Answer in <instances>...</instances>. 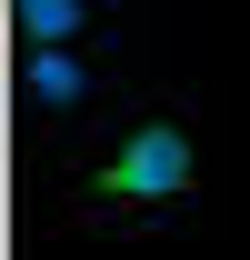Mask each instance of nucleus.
<instances>
[{
	"label": "nucleus",
	"mask_w": 250,
	"mask_h": 260,
	"mask_svg": "<svg viewBox=\"0 0 250 260\" xmlns=\"http://www.w3.org/2000/svg\"><path fill=\"white\" fill-rule=\"evenodd\" d=\"M30 40L40 50H70L80 40V0H30Z\"/></svg>",
	"instance_id": "obj_3"
},
{
	"label": "nucleus",
	"mask_w": 250,
	"mask_h": 260,
	"mask_svg": "<svg viewBox=\"0 0 250 260\" xmlns=\"http://www.w3.org/2000/svg\"><path fill=\"white\" fill-rule=\"evenodd\" d=\"M200 190V140L170 110H140L80 160V220H150L170 200Z\"/></svg>",
	"instance_id": "obj_1"
},
{
	"label": "nucleus",
	"mask_w": 250,
	"mask_h": 260,
	"mask_svg": "<svg viewBox=\"0 0 250 260\" xmlns=\"http://www.w3.org/2000/svg\"><path fill=\"white\" fill-rule=\"evenodd\" d=\"M30 100L40 110H90V60L80 50H30Z\"/></svg>",
	"instance_id": "obj_2"
}]
</instances>
